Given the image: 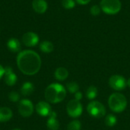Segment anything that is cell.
Returning <instances> with one entry per match:
<instances>
[{"label":"cell","instance_id":"obj_1","mask_svg":"<svg viewBox=\"0 0 130 130\" xmlns=\"http://www.w3.org/2000/svg\"><path fill=\"white\" fill-rule=\"evenodd\" d=\"M17 65L22 73L27 75H33L40 69L41 59L36 52L24 50L18 55Z\"/></svg>","mask_w":130,"mask_h":130},{"label":"cell","instance_id":"obj_2","mask_svg":"<svg viewBox=\"0 0 130 130\" xmlns=\"http://www.w3.org/2000/svg\"><path fill=\"white\" fill-rule=\"evenodd\" d=\"M66 96V88L60 84L53 83L50 85L45 91L46 100L52 104L62 101Z\"/></svg>","mask_w":130,"mask_h":130},{"label":"cell","instance_id":"obj_3","mask_svg":"<svg viewBox=\"0 0 130 130\" xmlns=\"http://www.w3.org/2000/svg\"><path fill=\"white\" fill-rule=\"evenodd\" d=\"M108 104L112 111L115 113H121L126 109L127 106V101L123 94L113 93L109 98Z\"/></svg>","mask_w":130,"mask_h":130},{"label":"cell","instance_id":"obj_4","mask_svg":"<svg viewBox=\"0 0 130 130\" xmlns=\"http://www.w3.org/2000/svg\"><path fill=\"white\" fill-rule=\"evenodd\" d=\"M101 11L107 14H116L121 10L122 4L120 0H101Z\"/></svg>","mask_w":130,"mask_h":130},{"label":"cell","instance_id":"obj_5","mask_svg":"<svg viewBox=\"0 0 130 130\" xmlns=\"http://www.w3.org/2000/svg\"><path fill=\"white\" fill-rule=\"evenodd\" d=\"M88 113L94 118H101L106 114V108L103 104L99 101H91L87 107Z\"/></svg>","mask_w":130,"mask_h":130},{"label":"cell","instance_id":"obj_6","mask_svg":"<svg viewBox=\"0 0 130 130\" xmlns=\"http://www.w3.org/2000/svg\"><path fill=\"white\" fill-rule=\"evenodd\" d=\"M66 110L69 116H70L72 118H77L80 117L82 113V104L79 101L74 99L68 103Z\"/></svg>","mask_w":130,"mask_h":130},{"label":"cell","instance_id":"obj_7","mask_svg":"<svg viewBox=\"0 0 130 130\" xmlns=\"http://www.w3.org/2000/svg\"><path fill=\"white\" fill-rule=\"evenodd\" d=\"M18 112L24 117H28L34 112V105L32 102L27 99H24L19 101Z\"/></svg>","mask_w":130,"mask_h":130},{"label":"cell","instance_id":"obj_8","mask_svg":"<svg viewBox=\"0 0 130 130\" xmlns=\"http://www.w3.org/2000/svg\"><path fill=\"white\" fill-rule=\"evenodd\" d=\"M110 86L116 91H122L127 86L126 80L124 77L120 75H114L110 78L109 80Z\"/></svg>","mask_w":130,"mask_h":130},{"label":"cell","instance_id":"obj_9","mask_svg":"<svg viewBox=\"0 0 130 130\" xmlns=\"http://www.w3.org/2000/svg\"><path fill=\"white\" fill-rule=\"evenodd\" d=\"M22 42L26 46H34L39 42V37L37 34L27 32L22 37Z\"/></svg>","mask_w":130,"mask_h":130},{"label":"cell","instance_id":"obj_10","mask_svg":"<svg viewBox=\"0 0 130 130\" xmlns=\"http://www.w3.org/2000/svg\"><path fill=\"white\" fill-rule=\"evenodd\" d=\"M36 111L42 117H49L52 112V108L47 102L40 101L36 106Z\"/></svg>","mask_w":130,"mask_h":130},{"label":"cell","instance_id":"obj_11","mask_svg":"<svg viewBox=\"0 0 130 130\" xmlns=\"http://www.w3.org/2000/svg\"><path fill=\"white\" fill-rule=\"evenodd\" d=\"M4 80H5V82L8 86L14 85L17 82V76L14 74V72H13L12 69L9 66H7L5 69Z\"/></svg>","mask_w":130,"mask_h":130},{"label":"cell","instance_id":"obj_12","mask_svg":"<svg viewBox=\"0 0 130 130\" xmlns=\"http://www.w3.org/2000/svg\"><path fill=\"white\" fill-rule=\"evenodd\" d=\"M57 114L56 112L52 111L49 116V119L46 122V126L50 130H58L59 129V123L56 119Z\"/></svg>","mask_w":130,"mask_h":130},{"label":"cell","instance_id":"obj_13","mask_svg":"<svg viewBox=\"0 0 130 130\" xmlns=\"http://www.w3.org/2000/svg\"><path fill=\"white\" fill-rule=\"evenodd\" d=\"M32 6L34 10L39 14L44 13L47 9V3L45 0H34Z\"/></svg>","mask_w":130,"mask_h":130},{"label":"cell","instance_id":"obj_14","mask_svg":"<svg viewBox=\"0 0 130 130\" xmlns=\"http://www.w3.org/2000/svg\"><path fill=\"white\" fill-rule=\"evenodd\" d=\"M7 46H8V48L9 49V50H11L13 53L19 52L21 50V43H20L19 40L15 38L9 39L7 43Z\"/></svg>","mask_w":130,"mask_h":130},{"label":"cell","instance_id":"obj_15","mask_svg":"<svg viewBox=\"0 0 130 130\" xmlns=\"http://www.w3.org/2000/svg\"><path fill=\"white\" fill-rule=\"evenodd\" d=\"M55 78L59 80V81H64L68 78L69 75V72L66 68L63 67H59L56 69L55 73H54Z\"/></svg>","mask_w":130,"mask_h":130},{"label":"cell","instance_id":"obj_16","mask_svg":"<svg viewBox=\"0 0 130 130\" xmlns=\"http://www.w3.org/2000/svg\"><path fill=\"white\" fill-rule=\"evenodd\" d=\"M12 117V111L8 107L0 108V122L8 121Z\"/></svg>","mask_w":130,"mask_h":130},{"label":"cell","instance_id":"obj_17","mask_svg":"<svg viewBox=\"0 0 130 130\" xmlns=\"http://www.w3.org/2000/svg\"><path fill=\"white\" fill-rule=\"evenodd\" d=\"M34 91V85L30 82H25L23 84L21 88V92L23 95L28 96L30 95Z\"/></svg>","mask_w":130,"mask_h":130},{"label":"cell","instance_id":"obj_18","mask_svg":"<svg viewBox=\"0 0 130 130\" xmlns=\"http://www.w3.org/2000/svg\"><path fill=\"white\" fill-rule=\"evenodd\" d=\"M40 49L42 52L45 53H51L53 49H54V46H53V44L50 42V41H43L40 45Z\"/></svg>","mask_w":130,"mask_h":130},{"label":"cell","instance_id":"obj_19","mask_svg":"<svg viewBox=\"0 0 130 130\" xmlns=\"http://www.w3.org/2000/svg\"><path fill=\"white\" fill-rule=\"evenodd\" d=\"M98 88L95 86H90L86 91V97L89 100H93L98 96Z\"/></svg>","mask_w":130,"mask_h":130},{"label":"cell","instance_id":"obj_20","mask_svg":"<svg viewBox=\"0 0 130 130\" xmlns=\"http://www.w3.org/2000/svg\"><path fill=\"white\" fill-rule=\"evenodd\" d=\"M117 122V117L113 114H108L105 118V124L107 126L112 127L116 125Z\"/></svg>","mask_w":130,"mask_h":130},{"label":"cell","instance_id":"obj_21","mask_svg":"<svg viewBox=\"0 0 130 130\" xmlns=\"http://www.w3.org/2000/svg\"><path fill=\"white\" fill-rule=\"evenodd\" d=\"M66 88L67 90L72 93V94H75L76 92L78 91L79 90V86L75 82H69L66 84Z\"/></svg>","mask_w":130,"mask_h":130},{"label":"cell","instance_id":"obj_22","mask_svg":"<svg viewBox=\"0 0 130 130\" xmlns=\"http://www.w3.org/2000/svg\"><path fill=\"white\" fill-rule=\"evenodd\" d=\"M82 127L81 122L79 120H73L67 126V130H80Z\"/></svg>","mask_w":130,"mask_h":130},{"label":"cell","instance_id":"obj_23","mask_svg":"<svg viewBox=\"0 0 130 130\" xmlns=\"http://www.w3.org/2000/svg\"><path fill=\"white\" fill-rule=\"evenodd\" d=\"M62 5L66 9L73 8L75 5V0H62Z\"/></svg>","mask_w":130,"mask_h":130},{"label":"cell","instance_id":"obj_24","mask_svg":"<svg viewBox=\"0 0 130 130\" xmlns=\"http://www.w3.org/2000/svg\"><path fill=\"white\" fill-rule=\"evenodd\" d=\"M90 11H91V14L92 15L97 16V15L100 14V13L101 11V8L98 5H94L91 6V9H90Z\"/></svg>","mask_w":130,"mask_h":130},{"label":"cell","instance_id":"obj_25","mask_svg":"<svg viewBox=\"0 0 130 130\" xmlns=\"http://www.w3.org/2000/svg\"><path fill=\"white\" fill-rule=\"evenodd\" d=\"M8 99H9L11 101H12V102H17V101H19L20 96H19V94H18L17 92H15V91H11V92H10L9 94H8Z\"/></svg>","mask_w":130,"mask_h":130},{"label":"cell","instance_id":"obj_26","mask_svg":"<svg viewBox=\"0 0 130 130\" xmlns=\"http://www.w3.org/2000/svg\"><path fill=\"white\" fill-rule=\"evenodd\" d=\"M75 1L78 4L82 5H87L88 3H89L91 0H75Z\"/></svg>","mask_w":130,"mask_h":130},{"label":"cell","instance_id":"obj_27","mask_svg":"<svg viewBox=\"0 0 130 130\" xmlns=\"http://www.w3.org/2000/svg\"><path fill=\"white\" fill-rule=\"evenodd\" d=\"M82 98V94L81 92L78 91V92H76V93L75 94V100H78V101H80V100H81Z\"/></svg>","mask_w":130,"mask_h":130},{"label":"cell","instance_id":"obj_28","mask_svg":"<svg viewBox=\"0 0 130 130\" xmlns=\"http://www.w3.org/2000/svg\"><path fill=\"white\" fill-rule=\"evenodd\" d=\"M4 74H5V69L0 65V79L4 76Z\"/></svg>","mask_w":130,"mask_h":130},{"label":"cell","instance_id":"obj_29","mask_svg":"<svg viewBox=\"0 0 130 130\" xmlns=\"http://www.w3.org/2000/svg\"><path fill=\"white\" fill-rule=\"evenodd\" d=\"M126 85H127V86H129L130 88V78H129V79L126 81Z\"/></svg>","mask_w":130,"mask_h":130},{"label":"cell","instance_id":"obj_30","mask_svg":"<svg viewBox=\"0 0 130 130\" xmlns=\"http://www.w3.org/2000/svg\"><path fill=\"white\" fill-rule=\"evenodd\" d=\"M13 130H21V129H13Z\"/></svg>","mask_w":130,"mask_h":130}]
</instances>
